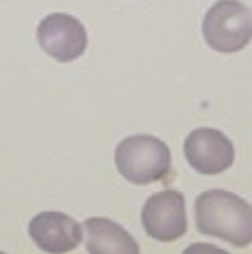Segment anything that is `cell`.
Returning <instances> with one entry per match:
<instances>
[{"label": "cell", "instance_id": "1", "mask_svg": "<svg viewBox=\"0 0 252 254\" xmlns=\"http://www.w3.org/2000/svg\"><path fill=\"white\" fill-rule=\"evenodd\" d=\"M195 222L200 234L225 239L232 247L252 242V207L227 190H207L195 202Z\"/></svg>", "mask_w": 252, "mask_h": 254}, {"label": "cell", "instance_id": "6", "mask_svg": "<svg viewBox=\"0 0 252 254\" xmlns=\"http://www.w3.org/2000/svg\"><path fill=\"white\" fill-rule=\"evenodd\" d=\"M185 157L200 175H220L232 167L235 147L227 135L212 127H200L185 140Z\"/></svg>", "mask_w": 252, "mask_h": 254}, {"label": "cell", "instance_id": "4", "mask_svg": "<svg viewBox=\"0 0 252 254\" xmlns=\"http://www.w3.org/2000/svg\"><path fill=\"white\" fill-rule=\"evenodd\" d=\"M38 43L50 58L60 63H73L87 48V30L78 18L65 13H53L40 20Z\"/></svg>", "mask_w": 252, "mask_h": 254}, {"label": "cell", "instance_id": "8", "mask_svg": "<svg viewBox=\"0 0 252 254\" xmlns=\"http://www.w3.org/2000/svg\"><path fill=\"white\" fill-rule=\"evenodd\" d=\"M83 239L92 254H138L140 249L128 229L105 217H90L83 224Z\"/></svg>", "mask_w": 252, "mask_h": 254}, {"label": "cell", "instance_id": "7", "mask_svg": "<svg viewBox=\"0 0 252 254\" xmlns=\"http://www.w3.org/2000/svg\"><path fill=\"white\" fill-rule=\"evenodd\" d=\"M33 242L50 254H60V252H73L80 239H83V227L63 212H40L30 219L28 227Z\"/></svg>", "mask_w": 252, "mask_h": 254}, {"label": "cell", "instance_id": "2", "mask_svg": "<svg viewBox=\"0 0 252 254\" xmlns=\"http://www.w3.org/2000/svg\"><path fill=\"white\" fill-rule=\"evenodd\" d=\"M115 165L128 182L150 185L170 177L172 155L170 147L153 135H130L117 145Z\"/></svg>", "mask_w": 252, "mask_h": 254}, {"label": "cell", "instance_id": "5", "mask_svg": "<svg viewBox=\"0 0 252 254\" xmlns=\"http://www.w3.org/2000/svg\"><path fill=\"white\" fill-rule=\"evenodd\" d=\"M143 227L158 242H175L187 232L185 197L175 190H163L153 194L143 207Z\"/></svg>", "mask_w": 252, "mask_h": 254}, {"label": "cell", "instance_id": "3", "mask_svg": "<svg viewBox=\"0 0 252 254\" xmlns=\"http://www.w3.org/2000/svg\"><path fill=\"white\" fill-rule=\"evenodd\" d=\"M205 43L217 53H237L252 40V10L237 0H220L202 18Z\"/></svg>", "mask_w": 252, "mask_h": 254}]
</instances>
